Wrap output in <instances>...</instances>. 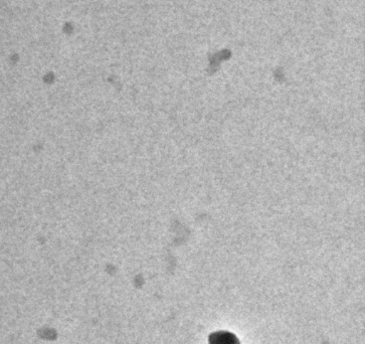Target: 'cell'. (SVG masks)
Wrapping results in <instances>:
<instances>
[{
    "mask_svg": "<svg viewBox=\"0 0 365 344\" xmlns=\"http://www.w3.org/2000/svg\"><path fill=\"white\" fill-rule=\"evenodd\" d=\"M208 344H241L239 338L229 331H217L210 334Z\"/></svg>",
    "mask_w": 365,
    "mask_h": 344,
    "instance_id": "cell-1",
    "label": "cell"
}]
</instances>
